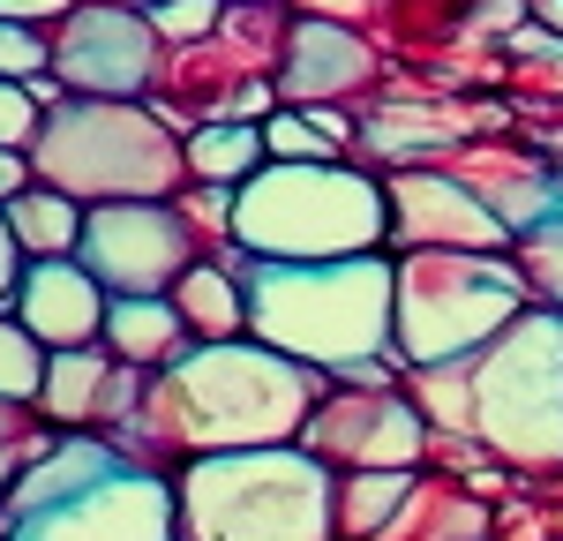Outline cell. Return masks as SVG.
Returning a JSON list of instances; mask_svg holds the SVG:
<instances>
[{"instance_id":"obj_6","label":"cell","mask_w":563,"mask_h":541,"mask_svg":"<svg viewBox=\"0 0 563 541\" xmlns=\"http://www.w3.org/2000/svg\"><path fill=\"white\" fill-rule=\"evenodd\" d=\"M474 444L504 466L556 474L563 466V309H526L511 331H496L474 361Z\"/></svg>"},{"instance_id":"obj_35","label":"cell","mask_w":563,"mask_h":541,"mask_svg":"<svg viewBox=\"0 0 563 541\" xmlns=\"http://www.w3.org/2000/svg\"><path fill=\"white\" fill-rule=\"evenodd\" d=\"M0 541H8V534H0Z\"/></svg>"},{"instance_id":"obj_21","label":"cell","mask_w":563,"mask_h":541,"mask_svg":"<svg viewBox=\"0 0 563 541\" xmlns=\"http://www.w3.org/2000/svg\"><path fill=\"white\" fill-rule=\"evenodd\" d=\"M421 474H390V466H368V474H339V541H376L413 504Z\"/></svg>"},{"instance_id":"obj_27","label":"cell","mask_w":563,"mask_h":541,"mask_svg":"<svg viewBox=\"0 0 563 541\" xmlns=\"http://www.w3.org/2000/svg\"><path fill=\"white\" fill-rule=\"evenodd\" d=\"M15 413H23V406H8V399H0V504H8L15 474H23L31 459H45V451L60 444V437H53V444H23V421H15Z\"/></svg>"},{"instance_id":"obj_10","label":"cell","mask_w":563,"mask_h":541,"mask_svg":"<svg viewBox=\"0 0 563 541\" xmlns=\"http://www.w3.org/2000/svg\"><path fill=\"white\" fill-rule=\"evenodd\" d=\"M301 444L331 466V474H368V466H390V474H413L429 459V413L398 391H368L353 384L339 399H316Z\"/></svg>"},{"instance_id":"obj_5","label":"cell","mask_w":563,"mask_h":541,"mask_svg":"<svg viewBox=\"0 0 563 541\" xmlns=\"http://www.w3.org/2000/svg\"><path fill=\"white\" fill-rule=\"evenodd\" d=\"M390 233V188L353 166H263L233 188V249L263 264H331L368 256Z\"/></svg>"},{"instance_id":"obj_28","label":"cell","mask_w":563,"mask_h":541,"mask_svg":"<svg viewBox=\"0 0 563 541\" xmlns=\"http://www.w3.org/2000/svg\"><path fill=\"white\" fill-rule=\"evenodd\" d=\"M151 23H158L166 38H203V31L218 23V0H158Z\"/></svg>"},{"instance_id":"obj_15","label":"cell","mask_w":563,"mask_h":541,"mask_svg":"<svg viewBox=\"0 0 563 541\" xmlns=\"http://www.w3.org/2000/svg\"><path fill=\"white\" fill-rule=\"evenodd\" d=\"M188 316L174 309V294H113V309H106V346L129 361V368H174L188 354Z\"/></svg>"},{"instance_id":"obj_11","label":"cell","mask_w":563,"mask_h":541,"mask_svg":"<svg viewBox=\"0 0 563 541\" xmlns=\"http://www.w3.org/2000/svg\"><path fill=\"white\" fill-rule=\"evenodd\" d=\"M135 399H143V368H129V361L98 339V346L53 354L45 391H38V413L60 429V437H121L129 413H135Z\"/></svg>"},{"instance_id":"obj_33","label":"cell","mask_w":563,"mask_h":541,"mask_svg":"<svg viewBox=\"0 0 563 541\" xmlns=\"http://www.w3.org/2000/svg\"><path fill=\"white\" fill-rule=\"evenodd\" d=\"M106 8H129V0H106ZM135 8H158V0H135Z\"/></svg>"},{"instance_id":"obj_16","label":"cell","mask_w":563,"mask_h":541,"mask_svg":"<svg viewBox=\"0 0 563 541\" xmlns=\"http://www.w3.org/2000/svg\"><path fill=\"white\" fill-rule=\"evenodd\" d=\"M376 541H496V527H488V504L466 482H421L413 504Z\"/></svg>"},{"instance_id":"obj_25","label":"cell","mask_w":563,"mask_h":541,"mask_svg":"<svg viewBox=\"0 0 563 541\" xmlns=\"http://www.w3.org/2000/svg\"><path fill=\"white\" fill-rule=\"evenodd\" d=\"M38 129H45V106L31 98V84H8V76H0V151L38 143Z\"/></svg>"},{"instance_id":"obj_32","label":"cell","mask_w":563,"mask_h":541,"mask_svg":"<svg viewBox=\"0 0 563 541\" xmlns=\"http://www.w3.org/2000/svg\"><path fill=\"white\" fill-rule=\"evenodd\" d=\"M541 15H549V23H556V31H563V0H541Z\"/></svg>"},{"instance_id":"obj_29","label":"cell","mask_w":563,"mask_h":541,"mask_svg":"<svg viewBox=\"0 0 563 541\" xmlns=\"http://www.w3.org/2000/svg\"><path fill=\"white\" fill-rule=\"evenodd\" d=\"M23 264H31V256L15 249V233H8V211H0V309L15 301V278H23Z\"/></svg>"},{"instance_id":"obj_18","label":"cell","mask_w":563,"mask_h":541,"mask_svg":"<svg viewBox=\"0 0 563 541\" xmlns=\"http://www.w3.org/2000/svg\"><path fill=\"white\" fill-rule=\"evenodd\" d=\"M0 211H8V233H15V249H23V256H31V264H38V256H76V249H84V203H76V196H68V188H23V196H15V203H0Z\"/></svg>"},{"instance_id":"obj_31","label":"cell","mask_w":563,"mask_h":541,"mask_svg":"<svg viewBox=\"0 0 563 541\" xmlns=\"http://www.w3.org/2000/svg\"><path fill=\"white\" fill-rule=\"evenodd\" d=\"M8 23H45V15H68V0H0Z\"/></svg>"},{"instance_id":"obj_14","label":"cell","mask_w":563,"mask_h":541,"mask_svg":"<svg viewBox=\"0 0 563 541\" xmlns=\"http://www.w3.org/2000/svg\"><path fill=\"white\" fill-rule=\"evenodd\" d=\"M151 23H135L129 8H90V15H68L60 31V84L98 90V98H129L151 76Z\"/></svg>"},{"instance_id":"obj_22","label":"cell","mask_w":563,"mask_h":541,"mask_svg":"<svg viewBox=\"0 0 563 541\" xmlns=\"http://www.w3.org/2000/svg\"><path fill=\"white\" fill-rule=\"evenodd\" d=\"M45 368H53V346H45L15 309H0V399L8 406H38Z\"/></svg>"},{"instance_id":"obj_9","label":"cell","mask_w":563,"mask_h":541,"mask_svg":"<svg viewBox=\"0 0 563 541\" xmlns=\"http://www.w3.org/2000/svg\"><path fill=\"white\" fill-rule=\"evenodd\" d=\"M76 256L90 264V278L106 294H174L188 278V264H196V225H188V211L158 203V196L90 203Z\"/></svg>"},{"instance_id":"obj_20","label":"cell","mask_w":563,"mask_h":541,"mask_svg":"<svg viewBox=\"0 0 563 541\" xmlns=\"http://www.w3.org/2000/svg\"><path fill=\"white\" fill-rule=\"evenodd\" d=\"M271 143L256 121H211V129H188V174L203 188H241L249 174H263Z\"/></svg>"},{"instance_id":"obj_8","label":"cell","mask_w":563,"mask_h":541,"mask_svg":"<svg viewBox=\"0 0 563 541\" xmlns=\"http://www.w3.org/2000/svg\"><path fill=\"white\" fill-rule=\"evenodd\" d=\"M526 316V270L474 249H413L398 264V354L413 368L474 361Z\"/></svg>"},{"instance_id":"obj_2","label":"cell","mask_w":563,"mask_h":541,"mask_svg":"<svg viewBox=\"0 0 563 541\" xmlns=\"http://www.w3.org/2000/svg\"><path fill=\"white\" fill-rule=\"evenodd\" d=\"M249 339L308 361L339 384H384V354L398 346V264L331 256V264H249Z\"/></svg>"},{"instance_id":"obj_4","label":"cell","mask_w":563,"mask_h":541,"mask_svg":"<svg viewBox=\"0 0 563 541\" xmlns=\"http://www.w3.org/2000/svg\"><path fill=\"white\" fill-rule=\"evenodd\" d=\"M174 496L180 541H339V474L308 444L188 459Z\"/></svg>"},{"instance_id":"obj_7","label":"cell","mask_w":563,"mask_h":541,"mask_svg":"<svg viewBox=\"0 0 563 541\" xmlns=\"http://www.w3.org/2000/svg\"><path fill=\"white\" fill-rule=\"evenodd\" d=\"M31 166L45 188H68L76 203H135V196H166L188 174V151L174 143V121L90 98V106H53V121L31 143Z\"/></svg>"},{"instance_id":"obj_26","label":"cell","mask_w":563,"mask_h":541,"mask_svg":"<svg viewBox=\"0 0 563 541\" xmlns=\"http://www.w3.org/2000/svg\"><path fill=\"white\" fill-rule=\"evenodd\" d=\"M0 76L8 84H31V76H45V45L31 23H8L0 15Z\"/></svg>"},{"instance_id":"obj_3","label":"cell","mask_w":563,"mask_h":541,"mask_svg":"<svg viewBox=\"0 0 563 541\" xmlns=\"http://www.w3.org/2000/svg\"><path fill=\"white\" fill-rule=\"evenodd\" d=\"M8 541H180L174 474L143 466L121 437H60L15 474L0 504Z\"/></svg>"},{"instance_id":"obj_19","label":"cell","mask_w":563,"mask_h":541,"mask_svg":"<svg viewBox=\"0 0 563 541\" xmlns=\"http://www.w3.org/2000/svg\"><path fill=\"white\" fill-rule=\"evenodd\" d=\"M368 76V45H353L331 23H301L294 31V60H286V90L294 98H323V90H346Z\"/></svg>"},{"instance_id":"obj_23","label":"cell","mask_w":563,"mask_h":541,"mask_svg":"<svg viewBox=\"0 0 563 541\" xmlns=\"http://www.w3.org/2000/svg\"><path fill=\"white\" fill-rule=\"evenodd\" d=\"M519 270H526V286H541L563 309V211H541L519 233Z\"/></svg>"},{"instance_id":"obj_24","label":"cell","mask_w":563,"mask_h":541,"mask_svg":"<svg viewBox=\"0 0 563 541\" xmlns=\"http://www.w3.org/2000/svg\"><path fill=\"white\" fill-rule=\"evenodd\" d=\"M263 143H271V158H286V166H331V158H339V143L316 129V121H294V113H278V121L263 129Z\"/></svg>"},{"instance_id":"obj_13","label":"cell","mask_w":563,"mask_h":541,"mask_svg":"<svg viewBox=\"0 0 563 541\" xmlns=\"http://www.w3.org/2000/svg\"><path fill=\"white\" fill-rule=\"evenodd\" d=\"M8 309L23 316L53 354H68V346H98V339H106V309H113V294L90 278L84 256H38V264H23Z\"/></svg>"},{"instance_id":"obj_34","label":"cell","mask_w":563,"mask_h":541,"mask_svg":"<svg viewBox=\"0 0 563 541\" xmlns=\"http://www.w3.org/2000/svg\"><path fill=\"white\" fill-rule=\"evenodd\" d=\"M323 8H361V0H323Z\"/></svg>"},{"instance_id":"obj_17","label":"cell","mask_w":563,"mask_h":541,"mask_svg":"<svg viewBox=\"0 0 563 541\" xmlns=\"http://www.w3.org/2000/svg\"><path fill=\"white\" fill-rule=\"evenodd\" d=\"M174 309L188 316L196 346L249 339V286H241V264H188V278L174 286Z\"/></svg>"},{"instance_id":"obj_30","label":"cell","mask_w":563,"mask_h":541,"mask_svg":"<svg viewBox=\"0 0 563 541\" xmlns=\"http://www.w3.org/2000/svg\"><path fill=\"white\" fill-rule=\"evenodd\" d=\"M31 174H38V166H31L23 151H0V203H15V196L31 188Z\"/></svg>"},{"instance_id":"obj_1","label":"cell","mask_w":563,"mask_h":541,"mask_svg":"<svg viewBox=\"0 0 563 541\" xmlns=\"http://www.w3.org/2000/svg\"><path fill=\"white\" fill-rule=\"evenodd\" d=\"M323 399V368L278 354L263 339L188 346L174 368H158L135 399L121 451L143 466H188L211 451H256V444H301L308 413Z\"/></svg>"},{"instance_id":"obj_12","label":"cell","mask_w":563,"mask_h":541,"mask_svg":"<svg viewBox=\"0 0 563 541\" xmlns=\"http://www.w3.org/2000/svg\"><path fill=\"white\" fill-rule=\"evenodd\" d=\"M390 233L421 241V249H474V256H488V249L511 241V219L443 174H398L390 180Z\"/></svg>"}]
</instances>
